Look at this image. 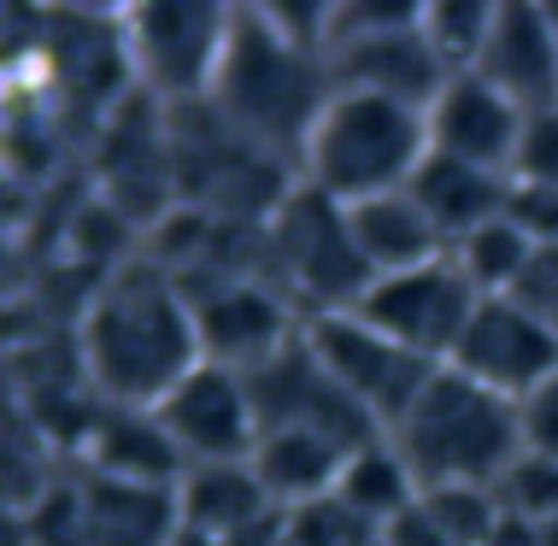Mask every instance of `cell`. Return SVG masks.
<instances>
[{
	"instance_id": "11",
	"label": "cell",
	"mask_w": 558,
	"mask_h": 546,
	"mask_svg": "<svg viewBox=\"0 0 558 546\" xmlns=\"http://www.w3.org/2000/svg\"><path fill=\"white\" fill-rule=\"evenodd\" d=\"M452 371L471 383L494 388L511 405H530L541 388L558 376V336L535 306H523L518 294L482 300L464 341L452 347Z\"/></svg>"
},
{
	"instance_id": "23",
	"label": "cell",
	"mask_w": 558,
	"mask_h": 546,
	"mask_svg": "<svg viewBox=\"0 0 558 546\" xmlns=\"http://www.w3.org/2000/svg\"><path fill=\"white\" fill-rule=\"evenodd\" d=\"M488 29H494V0H429L424 7V36L435 59L447 65V77H471Z\"/></svg>"
},
{
	"instance_id": "1",
	"label": "cell",
	"mask_w": 558,
	"mask_h": 546,
	"mask_svg": "<svg viewBox=\"0 0 558 546\" xmlns=\"http://www.w3.org/2000/svg\"><path fill=\"white\" fill-rule=\"evenodd\" d=\"M206 364L201 324L159 259L135 253L100 277L77 324V371L100 405L124 412H154V405Z\"/></svg>"
},
{
	"instance_id": "15",
	"label": "cell",
	"mask_w": 558,
	"mask_h": 546,
	"mask_svg": "<svg viewBox=\"0 0 558 546\" xmlns=\"http://www.w3.org/2000/svg\"><path fill=\"white\" fill-rule=\"evenodd\" d=\"M83 488V535L88 546H171L183 535V506L177 488H147V482H118L77 464Z\"/></svg>"
},
{
	"instance_id": "18",
	"label": "cell",
	"mask_w": 558,
	"mask_h": 546,
	"mask_svg": "<svg viewBox=\"0 0 558 546\" xmlns=\"http://www.w3.org/2000/svg\"><path fill=\"white\" fill-rule=\"evenodd\" d=\"M347 459H353V447L329 441L318 429H265L253 447V476L265 482L270 506L300 511L318 506V499H336Z\"/></svg>"
},
{
	"instance_id": "7",
	"label": "cell",
	"mask_w": 558,
	"mask_h": 546,
	"mask_svg": "<svg viewBox=\"0 0 558 546\" xmlns=\"http://www.w3.org/2000/svg\"><path fill=\"white\" fill-rule=\"evenodd\" d=\"M235 7H189V0H154L124 12V53L130 77L159 106H201L218 83L230 53Z\"/></svg>"
},
{
	"instance_id": "28",
	"label": "cell",
	"mask_w": 558,
	"mask_h": 546,
	"mask_svg": "<svg viewBox=\"0 0 558 546\" xmlns=\"http://www.w3.org/2000/svg\"><path fill=\"white\" fill-rule=\"evenodd\" d=\"M518 300H523V306H535L553 324V336H558V259H553V253H541V259H535V270L518 288Z\"/></svg>"
},
{
	"instance_id": "30",
	"label": "cell",
	"mask_w": 558,
	"mask_h": 546,
	"mask_svg": "<svg viewBox=\"0 0 558 546\" xmlns=\"http://www.w3.org/2000/svg\"><path fill=\"white\" fill-rule=\"evenodd\" d=\"M171 546H223V541H213V535H201V529H189V523H183V535H177Z\"/></svg>"
},
{
	"instance_id": "5",
	"label": "cell",
	"mask_w": 558,
	"mask_h": 546,
	"mask_svg": "<svg viewBox=\"0 0 558 546\" xmlns=\"http://www.w3.org/2000/svg\"><path fill=\"white\" fill-rule=\"evenodd\" d=\"M324 59H329L336 88L383 95V100L417 106V112H429L435 95L452 83L447 65L429 48V36H424V7H400V0L329 7Z\"/></svg>"
},
{
	"instance_id": "29",
	"label": "cell",
	"mask_w": 558,
	"mask_h": 546,
	"mask_svg": "<svg viewBox=\"0 0 558 546\" xmlns=\"http://www.w3.org/2000/svg\"><path fill=\"white\" fill-rule=\"evenodd\" d=\"M523 429H530V447H541V452L558 459V376L523 405Z\"/></svg>"
},
{
	"instance_id": "13",
	"label": "cell",
	"mask_w": 558,
	"mask_h": 546,
	"mask_svg": "<svg viewBox=\"0 0 558 546\" xmlns=\"http://www.w3.org/2000/svg\"><path fill=\"white\" fill-rule=\"evenodd\" d=\"M476 77L500 88L518 112L558 106V29L541 0H494V29L482 41Z\"/></svg>"
},
{
	"instance_id": "8",
	"label": "cell",
	"mask_w": 558,
	"mask_h": 546,
	"mask_svg": "<svg viewBox=\"0 0 558 546\" xmlns=\"http://www.w3.org/2000/svg\"><path fill=\"white\" fill-rule=\"evenodd\" d=\"M300 336H306L312 359L324 364L336 383L353 393L359 405H365V417L376 423V429H395V423L405 417V405L424 393V383L441 364L405 353L400 341H388L383 329H371L359 312H324V317H306L300 324Z\"/></svg>"
},
{
	"instance_id": "19",
	"label": "cell",
	"mask_w": 558,
	"mask_h": 546,
	"mask_svg": "<svg viewBox=\"0 0 558 546\" xmlns=\"http://www.w3.org/2000/svg\"><path fill=\"white\" fill-rule=\"evenodd\" d=\"M506 194H511V177L476 171V165H459L447 154H429L412 177V201L424 206V218L435 223V235L447 241V253L459 247L464 235H476L482 223L500 218Z\"/></svg>"
},
{
	"instance_id": "3",
	"label": "cell",
	"mask_w": 558,
	"mask_h": 546,
	"mask_svg": "<svg viewBox=\"0 0 558 546\" xmlns=\"http://www.w3.org/2000/svg\"><path fill=\"white\" fill-rule=\"evenodd\" d=\"M388 447L412 470L417 494L494 488L506 476V464L530 447V429H523V405L500 400L494 388L441 364L424 383V393L405 405V417L388 429Z\"/></svg>"
},
{
	"instance_id": "16",
	"label": "cell",
	"mask_w": 558,
	"mask_h": 546,
	"mask_svg": "<svg viewBox=\"0 0 558 546\" xmlns=\"http://www.w3.org/2000/svg\"><path fill=\"white\" fill-rule=\"evenodd\" d=\"M77 464L100 470V476H118V482H147V488H183V476H189V459L165 435V423L154 412H124V405L100 412Z\"/></svg>"
},
{
	"instance_id": "2",
	"label": "cell",
	"mask_w": 558,
	"mask_h": 546,
	"mask_svg": "<svg viewBox=\"0 0 558 546\" xmlns=\"http://www.w3.org/2000/svg\"><path fill=\"white\" fill-rule=\"evenodd\" d=\"M329 95H336V77H329L324 48L289 36L265 7H235L230 53H223L206 106L241 142H253L259 154L300 177V147H306Z\"/></svg>"
},
{
	"instance_id": "31",
	"label": "cell",
	"mask_w": 558,
	"mask_h": 546,
	"mask_svg": "<svg viewBox=\"0 0 558 546\" xmlns=\"http://www.w3.org/2000/svg\"><path fill=\"white\" fill-rule=\"evenodd\" d=\"M541 7H547V19H553V29H558V0H541Z\"/></svg>"
},
{
	"instance_id": "12",
	"label": "cell",
	"mask_w": 558,
	"mask_h": 546,
	"mask_svg": "<svg viewBox=\"0 0 558 546\" xmlns=\"http://www.w3.org/2000/svg\"><path fill=\"white\" fill-rule=\"evenodd\" d=\"M154 417L165 423V435L177 441V452L194 464H253L259 447V405L241 371L206 359L201 371H189L165 400L154 405Z\"/></svg>"
},
{
	"instance_id": "10",
	"label": "cell",
	"mask_w": 558,
	"mask_h": 546,
	"mask_svg": "<svg viewBox=\"0 0 558 546\" xmlns=\"http://www.w3.org/2000/svg\"><path fill=\"white\" fill-rule=\"evenodd\" d=\"M476 306H482V294L471 288V277L459 270L452 253H441V259L400 270V277H376L353 312L365 317L371 329H383L388 341H400L405 353L447 364L452 347L471 329Z\"/></svg>"
},
{
	"instance_id": "33",
	"label": "cell",
	"mask_w": 558,
	"mask_h": 546,
	"mask_svg": "<svg viewBox=\"0 0 558 546\" xmlns=\"http://www.w3.org/2000/svg\"><path fill=\"white\" fill-rule=\"evenodd\" d=\"M371 546H376V541H371Z\"/></svg>"
},
{
	"instance_id": "20",
	"label": "cell",
	"mask_w": 558,
	"mask_h": 546,
	"mask_svg": "<svg viewBox=\"0 0 558 546\" xmlns=\"http://www.w3.org/2000/svg\"><path fill=\"white\" fill-rule=\"evenodd\" d=\"M177 506H183V523L213 535L223 546H241L253 529H265L282 506H270L265 482L253 476V464H194L177 488Z\"/></svg>"
},
{
	"instance_id": "21",
	"label": "cell",
	"mask_w": 558,
	"mask_h": 546,
	"mask_svg": "<svg viewBox=\"0 0 558 546\" xmlns=\"http://www.w3.org/2000/svg\"><path fill=\"white\" fill-rule=\"evenodd\" d=\"M336 506H347L359 523H371V529L395 523L405 506H417V482H412V470L400 464V452L388 447V435L371 441V447H359L353 459H347Z\"/></svg>"
},
{
	"instance_id": "24",
	"label": "cell",
	"mask_w": 558,
	"mask_h": 546,
	"mask_svg": "<svg viewBox=\"0 0 558 546\" xmlns=\"http://www.w3.org/2000/svg\"><path fill=\"white\" fill-rule=\"evenodd\" d=\"M494 499L511 523H558V459L541 447H523L494 482Z\"/></svg>"
},
{
	"instance_id": "26",
	"label": "cell",
	"mask_w": 558,
	"mask_h": 546,
	"mask_svg": "<svg viewBox=\"0 0 558 546\" xmlns=\"http://www.w3.org/2000/svg\"><path fill=\"white\" fill-rule=\"evenodd\" d=\"M511 182L558 189V106L523 118V142H518V159H511Z\"/></svg>"
},
{
	"instance_id": "4",
	"label": "cell",
	"mask_w": 558,
	"mask_h": 546,
	"mask_svg": "<svg viewBox=\"0 0 558 546\" xmlns=\"http://www.w3.org/2000/svg\"><path fill=\"white\" fill-rule=\"evenodd\" d=\"M429 159V118L417 106L336 88L318 112L306 147H300V182L329 194L336 206L371 201V194L412 189L417 165Z\"/></svg>"
},
{
	"instance_id": "22",
	"label": "cell",
	"mask_w": 558,
	"mask_h": 546,
	"mask_svg": "<svg viewBox=\"0 0 558 546\" xmlns=\"http://www.w3.org/2000/svg\"><path fill=\"white\" fill-rule=\"evenodd\" d=\"M452 259H459V270L471 277V288L482 300H500V294H518L523 288V277H530L535 259H541V247L500 211V218L482 223L476 235H464L459 247H452Z\"/></svg>"
},
{
	"instance_id": "27",
	"label": "cell",
	"mask_w": 558,
	"mask_h": 546,
	"mask_svg": "<svg viewBox=\"0 0 558 546\" xmlns=\"http://www.w3.org/2000/svg\"><path fill=\"white\" fill-rule=\"evenodd\" d=\"M376 546H452V541L441 535V523L424 511V494H417V506H405L395 523L376 529Z\"/></svg>"
},
{
	"instance_id": "6",
	"label": "cell",
	"mask_w": 558,
	"mask_h": 546,
	"mask_svg": "<svg viewBox=\"0 0 558 546\" xmlns=\"http://www.w3.org/2000/svg\"><path fill=\"white\" fill-rule=\"evenodd\" d=\"M265 253H270V288L282 300H300L306 317L324 312H353L365 300V288L376 282L365 259L353 253L347 235V211L318 189H300L270 211L265 223Z\"/></svg>"
},
{
	"instance_id": "14",
	"label": "cell",
	"mask_w": 558,
	"mask_h": 546,
	"mask_svg": "<svg viewBox=\"0 0 558 546\" xmlns=\"http://www.w3.org/2000/svg\"><path fill=\"white\" fill-rule=\"evenodd\" d=\"M429 154H447L459 165H476V171H500L511 177V159H518L523 142V118L500 88H488L471 71V77H452L429 106Z\"/></svg>"
},
{
	"instance_id": "25",
	"label": "cell",
	"mask_w": 558,
	"mask_h": 546,
	"mask_svg": "<svg viewBox=\"0 0 558 546\" xmlns=\"http://www.w3.org/2000/svg\"><path fill=\"white\" fill-rule=\"evenodd\" d=\"M424 511L441 523V535L452 546H494V535H500V523H506L494 488H429Z\"/></svg>"
},
{
	"instance_id": "9",
	"label": "cell",
	"mask_w": 558,
	"mask_h": 546,
	"mask_svg": "<svg viewBox=\"0 0 558 546\" xmlns=\"http://www.w3.org/2000/svg\"><path fill=\"white\" fill-rule=\"evenodd\" d=\"M201 324V347L206 359L223 371L253 376L259 364H270L300 336V317L289 300L277 294L265 277H241V270H201V277H177Z\"/></svg>"
},
{
	"instance_id": "17",
	"label": "cell",
	"mask_w": 558,
	"mask_h": 546,
	"mask_svg": "<svg viewBox=\"0 0 558 546\" xmlns=\"http://www.w3.org/2000/svg\"><path fill=\"white\" fill-rule=\"evenodd\" d=\"M341 211H347L353 253L365 259L371 277H400V270H417V265H429L447 253V241L435 235V223L424 218V206L412 201V189L371 194V201H353Z\"/></svg>"
},
{
	"instance_id": "32",
	"label": "cell",
	"mask_w": 558,
	"mask_h": 546,
	"mask_svg": "<svg viewBox=\"0 0 558 546\" xmlns=\"http://www.w3.org/2000/svg\"><path fill=\"white\" fill-rule=\"evenodd\" d=\"M547 253H553V259H558V247H547Z\"/></svg>"
}]
</instances>
